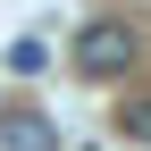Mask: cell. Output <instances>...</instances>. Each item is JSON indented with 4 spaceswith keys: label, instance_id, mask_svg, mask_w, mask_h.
<instances>
[{
    "label": "cell",
    "instance_id": "obj_1",
    "mask_svg": "<svg viewBox=\"0 0 151 151\" xmlns=\"http://www.w3.org/2000/svg\"><path fill=\"white\" fill-rule=\"evenodd\" d=\"M134 59H143V34L126 25V17H84V25H76V76H84V84H118Z\"/></svg>",
    "mask_w": 151,
    "mask_h": 151
},
{
    "label": "cell",
    "instance_id": "obj_2",
    "mask_svg": "<svg viewBox=\"0 0 151 151\" xmlns=\"http://www.w3.org/2000/svg\"><path fill=\"white\" fill-rule=\"evenodd\" d=\"M0 151H59V134H50V118H42V109L0 101Z\"/></svg>",
    "mask_w": 151,
    "mask_h": 151
},
{
    "label": "cell",
    "instance_id": "obj_3",
    "mask_svg": "<svg viewBox=\"0 0 151 151\" xmlns=\"http://www.w3.org/2000/svg\"><path fill=\"white\" fill-rule=\"evenodd\" d=\"M118 134L151 151V92H126V101H118Z\"/></svg>",
    "mask_w": 151,
    "mask_h": 151
}]
</instances>
